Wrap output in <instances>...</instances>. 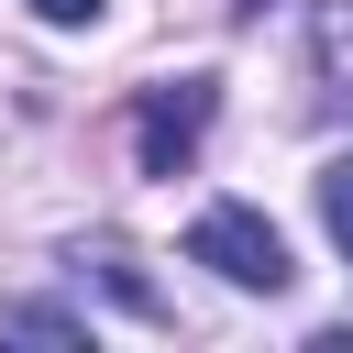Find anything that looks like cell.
<instances>
[{"label":"cell","instance_id":"obj_1","mask_svg":"<svg viewBox=\"0 0 353 353\" xmlns=\"http://www.w3.org/2000/svg\"><path fill=\"white\" fill-rule=\"evenodd\" d=\"M188 265H210L221 287H254V298H276L298 265H287V243H276V221L265 210H243V199H210L199 221H188Z\"/></svg>","mask_w":353,"mask_h":353},{"label":"cell","instance_id":"obj_2","mask_svg":"<svg viewBox=\"0 0 353 353\" xmlns=\"http://www.w3.org/2000/svg\"><path fill=\"white\" fill-rule=\"evenodd\" d=\"M210 110H221L210 77H165V88H143V110H132V154H143V176H188Z\"/></svg>","mask_w":353,"mask_h":353},{"label":"cell","instance_id":"obj_3","mask_svg":"<svg viewBox=\"0 0 353 353\" xmlns=\"http://www.w3.org/2000/svg\"><path fill=\"white\" fill-rule=\"evenodd\" d=\"M0 331H11V342H88V320H77L66 298H11Z\"/></svg>","mask_w":353,"mask_h":353},{"label":"cell","instance_id":"obj_4","mask_svg":"<svg viewBox=\"0 0 353 353\" xmlns=\"http://www.w3.org/2000/svg\"><path fill=\"white\" fill-rule=\"evenodd\" d=\"M309 55H320V77H331V88H353V0H320Z\"/></svg>","mask_w":353,"mask_h":353},{"label":"cell","instance_id":"obj_5","mask_svg":"<svg viewBox=\"0 0 353 353\" xmlns=\"http://www.w3.org/2000/svg\"><path fill=\"white\" fill-rule=\"evenodd\" d=\"M88 265H99V287H110V298H121L132 320H165V298H154V287L132 276V254H121V243H88Z\"/></svg>","mask_w":353,"mask_h":353},{"label":"cell","instance_id":"obj_6","mask_svg":"<svg viewBox=\"0 0 353 353\" xmlns=\"http://www.w3.org/2000/svg\"><path fill=\"white\" fill-rule=\"evenodd\" d=\"M320 232L342 243V265H353V154H331L320 165Z\"/></svg>","mask_w":353,"mask_h":353},{"label":"cell","instance_id":"obj_7","mask_svg":"<svg viewBox=\"0 0 353 353\" xmlns=\"http://www.w3.org/2000/svg\"><path fill=\"white\" fill-rule=\"evenodd\" d=\"M33 11H44V22H66V33H77V22H99V11H110V0H33Z\"/></svg>","mask_w":353,"mask_h":353}]
</instances>
